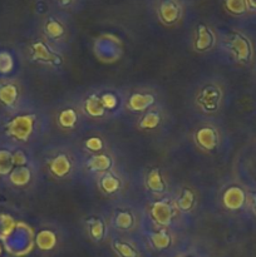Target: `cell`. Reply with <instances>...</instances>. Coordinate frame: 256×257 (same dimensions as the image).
Returning <instances> with one entry per match:
<instances>
[{
    "label": "cell",
    "instance_id": "cell-35",
    "mask_svg": "<svg viewBox=\"0 0 256 257\" xmlns=\"http://www.w3.org/2000/svg\"><path fill=\"white\" fill-rule=\"evenodd\" d=\"M60 3H62L63 5H67L69 4V3H72V0H60Z\"/></svg>",
    "mask_w": 256,
    "mask_h": 257
},
{
    "label": "cell",
    "instance_id": "cell-8",
    "mask_svg": "<svg viewBox=\"0 0 256 257\" xmlns=\"http://www.w3.org/2000/svg\"><path fill=\"white\" fill-rule=\"evenodd\" d=\"M35 243L42 251H49L57 245V236L50 230H42L35 236Z\"/></svg>",
    "mask_w": 256,
    "mask_h": 257
},
{
    "label": "cell",
    "instance_id": "cell-4",
    "mask_svg": "<svg viewBox=\"0 0 256 257\" xmlns=\"http://www.w3.org/2000/svg\"><path fill=\"white\" fill-rule=\"evenodd\" d=\"M196 141L201 148L207 151L213 150L217 146V136L215 131L210 127L198 130V132L196 133Z\"/></svg>",
    "mask_w": 256,
    "mask_h": 257
},
{
    "label": "cell",
    "instance_id": "cell-31",
    "mask_svg": "<svg viewBox=\"0 0 256 257\" xmlns=\"http://www.w3.org/2000/svg\"><path fill=\"white\" fill-rule=\"evenodd\" d=\"M85 147L92 152H98L103 148V141L99 137H92L85 142Z\"/></svg>",
    "mask_w": 256,
    "mask_h": 257
},
{
    "label": "cell",
    "instance_id": "cell-27",
    "mask_svg": "<svg viewBox=\"0 0 256 257\" xmlns=\"http://www.w3.org/2000/svg\"><path fill=\"white\" fill-rule=\"evenodd\" d=\"M193 202H195V196H193V193L190 190H185L182 196H181L180 201H178V206H180L181 210L188 211L192 208Z\"/></svg>",
    "mask_w": 256,
    "mask_h": 257
},
{
    "label": "cell",
    "instance_id": "cell-15",
    "mask_svg": "<svg viewBox=\"0 0 256 257\" xmlns=\"http://www.w3.org/2000/svg\"><path fill=\"white\" fill-rule=\"evenodd\" d=\"M147 187L155 192H162L165 190V182L162 180L160 171L152 170L147 177Z\"/></svg>",
    "mask_w": 256,
    "mask_h": 257
},
{
    "label": "cell",
    "instance_id": "cell-13",
    "mask_svg": "<svg viewBox=\"0 0 256 257\" xmlns=\"http://www.w3.org/2000/svg\"><path fill=\"white\" fill-rule=\"evenodd\" d=\"M32 173L27 167H18L10 172V182L15 186H25L30 182Z\"/></svg>",
    "mask_w": 256,
    "mask_h": 257
},
{
    "label": "cell",
    "instance_id": "cell-36",
    "mask_svg": "<svg viewBox=\"0 0 256 257\" xmlns=\"http://www.w3.org/2000/svg\"><path fill=\"white\" fill-rule=\"evenodd\" d=\"M253 208H255V211H256V200H255V202H253Z\"/></svg>",
    "mask_w": 256,
    "mask_h": 257
},
{
    "label": "cell",
    "instance_id": "cell-5",
    "mask_svg": "<svg viewBox=\"0 0 256 257\" xmlns=\"http://www.w3.org/2000/svg\"><path fill=\"white\" fill-rule=\"evenodd\" d=\"M160 17L166 24H173L180 18V8L172 0H165L160 5Z\"/></svg>",
    "mask_w": 256,
    "mask_h": 257
},
{
    "label": "cell",
    "instance_id": "cell-37",
    "mask_svg": "<svg viewBox=\"0 0 256 257\" xmlns=\"http://www.w3.org/2000/svg\"><path fill=\"white\" fill-rule=\"evenodd\" d=\"M0 253H2V246H0Z\"/></svg>",
    "mask_w": 256,
    "mask_h": 257
},
{
    "label": "cell",
    "instance_id": "cell-21",
    "mask_svg": "<svg viewBox=\"0 0 256 257\" xmlns=\"http://www.w3.org/2000/svg\"><path fill=\"white\" fill-rule=\"evenodd\" d=\"M15 227V222L10 216L8 215H3L0 216V237L2 238H7L10 233L13 232Z\"/></svg>",
    "mask_w": 256,
    "mask_h": 257
},
{
    "label": "cell",
    "instance_id": "cell-23",
    "mask_svg": "<svg viewBox=\"0 0 256 257\" xmlns=\"http://www.w3.org/2000/svg\"><path fill=\"white\" fill-rule=\"evenodd\" d=\"M158 124H160V115L155 112H150L143 117L140 125L145 130H155Z\"/></svg>",
    "mask_w": 256,
    "mask_h": 257
},
{
    "label": "cell",
    "instance_id": "cell-32",
    "mask_svg": "<svg viewBox=\"0 0 256 257\" xmlns=\"http://www.w3.org/2000/svg\"><path fill=\"white\" fill-rule=\"evenodd\" d=\"M13 162H14V165L18 166V167H24L28 162V158L22 151H17V152L13 153Z\"/></svg>",
    "mask_w": 256,
    "mask_h": 257
},
{
    "label": "cell",
    "instance_id": "cell-17",
    "mask_svg": "<svg viewBox=\"0 0 256 257\" xmlns=\"http://www.w3.org/2000/svg\"><path fill=\"white\" fill-rule=\"evenodd\" d=\"M78 115L75 113L74 109H64L60 112L59 117H58V120H59V124L62 125L63 128H73L77 123Z\"/></svg>",
    "mask_w": 256,
    "mask_h": 257
},
{
    "label": "cell",
    "instance_id": "cell-3",
    "mask_svg": "<svg viewBox=\"0 0 256 257\" xmlns=\"http://www.w3.org/2000/svg\"><path fill=\"white\" fill-rule=\"evenodd\" d=\"M223 205L228 210H238L245 202V193L238 187H231L223 193Z\"/></svg>",
    "mask_w": 256,
    "mask_h": 257
},
{
    "label": "cell",
    "instance_id": "cell-19",
    "mask_svg": "<svg viewBox=\"0 0 256 257\" xmlns=\"http://www.w3.org/2000/svg\"><path fill=\"white\" fill-rule=\"evenodd\" d=\"M44 30H45V34H47L49 38H52V39L60 38L63 35V33H64V28H63V25L54 19L48 20L47 24H45Z\"/></svg>",
    "mask_w": 256,
    "mask_h": 257
},
{
    "label": "cell",
    "instance_id": "cell-9",
    "mask_svg": "<svg viewBox=\"0 0 256 257\" xmlns=\"http://www.w3.org/2000/svg\"><path fill=\"white\" fill-rule=\"evenodd\" d=\"M230 48L235 57L240 60H246L250 55V45L245 38L236 35L230 43Z\"/></svg>",
    "mask_w": 256,
    "mask_h": 257
},
{
    "label": "cell",
    "instance_id": "cell-30",
    "mask_svg": "<svg viewBox=\"0 0 256 257\" xmlns=\"http://www.w3.org/2000/svg\"><path fill=\"white\" fill-rule=\"evenodd\" d=\"M100 100H102V104L105 109H114L118 105L117 97L114 94H112V93H104L100 97Z\"/></svg>",
    "mask_w": 256,
    "mask_h": 257
},
{
    "label": "cell",
    "instance_id": "cell-2",
    "mask_svg": "<svg viewBox=\"0 0 256 257\" xmlns=\"http://www.w3.org/2000/svg\"><path fill=\"white\" fill-rule=\"evenodd\" d=\"M151 213H152V217L158 225L167 226L171 223V220H172V208L165 201H158L155 205L152 206V210H151Z\"/></svg>",
    "mask_w": 256,
    "mask_h": 257
},
{
    "label": "cell",
    "instance_id": "cell-33",
    "mask_svg": "<svg viewBox=\"0 0 256 257\" xmlns=\"http://www.w3.org/2000/svg\"><path fill=\"white\" fill-rule=\"evenodd\" d=\"M208 92H210V95H208L207 90H205V92L202 93V98L203 100H205L206 103H210V102H216V99H217V93L215 92V90H212V88H208Z\"/></svg>",
    "mask_w": 256,
    "mask_h": 257
},
{
    "label": "cell",
    "instance_id": "cell-6",
    "mask_svg": "<svg viewBox=\"0 0 256 257\" xmlns=\"http://www.w3.org/2000/svg\"><path fill=\"white\" fill-rule=\"evenodd\" d=\"M50 171L55 177H65L68 173L72 170V165H70L69 158L65 155H58L57 157L53 158L49 163Z\"/></svg>",
    "mask_w": 256,
    "mask_h": 257
},
{
    "label": "cell",
    "instance_id": "cell-24",
    "mask_svg": "<svg viewBox=\"0 0 256 257\" xmlns=\"http://www.w3.org/2000/svg\"><path fill=\"white\" fill-rule=\"evenodd\" d=\"M226 8L232 14H242L247 9L246 0H226Z\"/></svg>",
    "mask_w": 256,
    "mask_h": 257
},
{
    "label": "cell",
    "instance_id": "cell-28",
    "mask_svg": "<svg viewBox=\"0 0 256 257\" xmlns=\"http://www.w3.org/2000/svg\"><path fill=\"white\" fill-rule=\"evenodd\" d=\"M115 225L123 230H128L133 225V217L130 212H119L115 217Z\"/></svg>",
    "mask_w": 256,
    "mask_h": 257
},
{
    "label": "cell",
    "instance_id": "cell-14",
    "mask_svg": "<svg viewBox=\"0 0 256 257\" xmlns=\"http://www.w3.org/2000/svg\"><path fill=\"white\" fill-rule=\"evenodd\" d=\"M110 165H112V161L105 155L94 156L88 162V167L93 171H107L109 170Z\"/></svg>",
    "mask_w": 256,
    "mask_h": 257
},
{
    "label": "cell",
    "instance_id": "cell-18",
    "mask_svg": "<svg viewBox=\"0 0 256 257\" xmlns=\"http://www.w3.org/2000/svg\"><path fill=\"white\" fill-rule=\"evenodd\" d=\"M151 242L157 250H165L170 246L171 238L165 231H160V232H155L151 235Z\"/></svg>",
    "mask_w": 256,
    "mask_h": 257
},
{
    "label": "cell",
    "instance_id": "cell-7",
    "mask_svg": "<svg viewBox=\"0 0 256 257\" xmlns=\"http://www.w3.org/2000/svg\"><path fill=\"white\" fill-rule=\"evenodd\" d=\"M33 50V59L34 60H40V62L45 63H59V57H57L55 54H53L49 49H48L47 45L42 42L34 43L32 47Z\"/></svg>",
    "mask_w": 256,
    "mask_h": 257
},
{
    "label": "cell",
    "instance_id": "cell-34",
    "mask_svg": "<svg viewBox=\"0 0 256 257\" xmlns=\"http://www.w3.org/2000/svg\"><path fill=\"white\" fill-rule=\"evenodd\" d=\"M246 3H247V7L256 9V0H246Z\"/></svg>",
    "mask_w": 256,
    "mask_h": 257
},
{
    "label": "cell",
    "instance_id": "cell-10",
    "mask_svg": "<svg viewBox=\"0 0 256 257\" xmlns=\"http://www.w3.org/2000/svg\"><path fill=\"white\" fill-rule=\"evenodd\" d=\"M155 103V97L151 94H141V93H136V94L131 95L130 100H128V105L132 110H141L147 109L148 107Z\"/></svg>",
    "mask_w": 256,
    "mask_h": 257
},
{
    "label": "cell",
    "instance_id": "cell-11",
    "mask_svg": "<svg viewBox=\"0 0 256 257\" xmlns=\"http://www.w3.org/2000/svg\"><path fill=\"white\" fill-rule=\"evenodd\" d=\"M84 108H85V112H87L90 117H94V118L102 117L105 112V108L103 107L102 100H100V98L95 94L89 95V97L87 98Z\"/></svg>",
    "mask_w": 256,
    "mask_h": 257
},
{
    "label": "cell",
    "instance_id": "cell-1",
    "mask_svg": "<svg viewBox=\"0 0 256 257\" xmlns=\"http://www.w3.org/2000/svg\"><path fill=\"white\" fill-rule=\"evenodd\" d=\"M35 117L32 114H24L15 117L8 124V133L18 141H28L34 128Z\"/></svg>",
    "mask_w": 256,
    "mask_h": 257
},
{
    "label": "cell",
    "instance_id": "cell-16",
    "mask_svg": "<svg viewBox=\"0 0 256 257\" xmlns=\"http://www.w3.org/2000/svg\"><path fill=\"white\" fill-rule=\"evenodd\" d=\"M18 97V89L13 84L4 85L0 88V100L4 103L5 105H12L17 100Z\"/></svg>",
    "mask_w": 256,
    "mask_h": 257
},
{
    "label": "cell",
    "instance_id": "cell-25",
    "mask_svg": "<svg viewBox=\"0 0 256 257\" xmlns=\"http://www.w3.org/2000/svg\"><path fill=\"white\" fill-rule=\"evenodd\" d=\"M90 236L93 240L100 241L104 236V225L100 220H93L90 221Z\"/></svg>",
    "mask_w": 256,
    "mask_h": 257
},
{
    "label": "cell",
    "instance_id": "cell-22",
    "mask_svg": "<svg viewBox=\"0 0 256 257\" xmlns=\"http://www.w3.org/2000/svg\"><path fill=\"white\" fill-rule=\"evenodd\" d=\"M100 187L103 188V191L107 193H114L115 191L119 188V181L115 177H113L112 175H105L102 178V182H100Z\"/></svg>",
    "mask_w": 256,
    "mask_h": 257
},
{
    "label": "cell",
    "instance_id": "cell-29",
    "mask_svg": "<svg viewBox=\"0 0 256 257\" xmlns=\"http://www.w3.org/2000/svg\"><path fill=\"white\" fill-rule=\"evenodd\" d=\"M114 248L120 257H137V252L132 246L123 242H114Z\"/></svg>",
    "mask_w": 256,
    "mask_h": 257
},
{
    "label": "cell",
    "instance_id": "cell-20",
    "mask_svg": "<svg viewBox=\"0 0 256 257\" xmlns=\"http://www.w3.org/2000/svg\"><path fill=\"white\" fill-rule=\"evenodd\" d=\"M13 153L9 151H0V175H8L13 171Z\"/></svg>",
    "mask_w": 256,
    "mask_h": 257
},
{
    "label": "cell",
    "instance_id": "cell-26",
    "mask_svg": "<svg viewBox=\"0 0 256 257\" xmlns=\"http://www.w3.org/2000/svg\"><path fill=\"white\" fill-rule=\"evenodd\" d=\"M14 67V60H13L12 55L7 52L0 53V73L7 74L10 73Z\"/></svg>",
    "mask_w": 256,
    "mask_h": 257
},
{
    "label": "cell",
    "instance_id": "cell-12",
    "mask_svg": "<svg viewBox=\"0 0 256 257\" xmlns=\"http://www.w3.org/2000/svg\"><path fill=\"white\" fill-rule=\"evenodd\" d=\"M213 42V35L210 32L207 27L200 25L197 30V38H196V49L197 50H206L211 47Z\"/></svg>",
    "mask_w": 256,
    "mask_h": 257
}]
</instances>
